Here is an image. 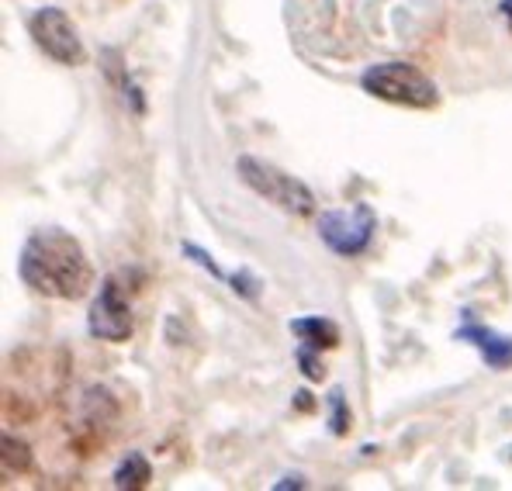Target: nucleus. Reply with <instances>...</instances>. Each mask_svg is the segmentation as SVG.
Wrapping results in <instances>:
<instances>
[{"instance_id":"f257e3e1","label":"nucleus","mask_w":512,"mask_h":491,"mask_svg":"<svg viewBox=\"0 0 512 491\" xmlns=\"http://www.w3.org/2000/svg\"><path fill=\"white\" fill-rule=\"evenodd\" d=\"M18 274L32 291L56 301H80L94 284L84 246L63 229H39L21 249Z\"/></svg>"},{"instance_id":"f03ea898","label":"nucleus","mask_w":512,"mask_h":491,"mask_svg":"<svg viewBox=\"0 0 512 491\" xmlns=\"http://www.w3.org/2000/svg\"><path fill=\"white\" fill-rule=\"evenodd\" d=\"M360 87L364 94L378 97V101L398 104V108H416L429 111L440 104V90L426 77L419 66L412 63H374L360 73Z\"/></svg>"},{"instance_id":"7ed1b4c3","label":"nucleus","mask_w":512,"mask_h":491,"mask_svg":"<svg viewBox=\"0 0 512 491\" xmlns=\"http://www.w3.org/2000/svg\"><path fill=\"white\" fill-rule=\"evenodd\" d=\"M128 274L132 270H118L108 274L97 287V298L90 301L87 315V332L104 343H125L135 332V315H132V291L139 287H128Z\"/></svg>"},{"instance_id":"20e7f679","label":"nucleus","mask_w":512,"mask_h":491,"mask_svg":"<svg viewBox=\"0 0 512 491\" xmlns=\"http://www.w3.org/2000/svg\"><path fill=\"white\" fill-rule=\"evenodd\" d=\"M236 170H239V177H243V184L260 194V198H267L274 208L291 211V215H298V218L315 215V194L308 191L298 177L277 170L274 163L256 160V156H239Z\"/></svg>"},{"instance_id":"39448f33","label":"nucleus","mask_w":512,"mask_h":491,"mask_svg":"<svg viewBox=\"0 0 512 491\" xmlns=\"http://www.w3.org/2000/svg\"><path fill=\"white\" fill-rule=\"evenodd\" d=\"M28 32H32L35 45L49 59H56L59 66H80L87 59L84 39H80L77 25L66 18V11L59 7H39V11L28 18Z\"/></svg>"},{"instance_id":"423d86ee","label":"nucleus","mask_w":512,"mask_h":491,"mask_svg":"<svg viewBox=\"0 0 512 491\" xmlns=\"http://www.w3.org/2000/svg\"><path fill=\"white\" fill-rule=\"evenodd\" d=\"M378 218L371 205H353L346 211H322L319 215V236L336 256H360L374 239Z\"/></svg>"},{"instance_id":"0eeeda50","label":"nucleus","mask_w":512,"mask_h":491,"mask_svg":"<svg viewBox=\"0 0 512 491\" xmlns=\"http://www.w3.org/2000/svg\"><path fill=\"white\" fill-rule=\"evenodd\" d=\"M457 339H461V343H474V346H478V353L485 357L488 367H495V370L512 367V339L499 336V332H492L488 326H478L471 315H468V322L457 329Z\"/></svg>"},{"instance_id":"6e6552de","label":"nucleus","mask_w":512,"mask_h":491,"mask_svg":"<svg viewBox=\"0 0 512 491\" xmlns=\"http://www.w3.org/2000/svg\"><path fill=\"white\" fill-rule=\"evenodd\" d=\"M291 332L312 350H336L340 346V326L333 319H322V315H305V319L291 322Z\"/></svg>"},{"instance_id":"1a4fd4ad","label":"nucleus","mask_w":512,"mask_h":491,"mask_svg":"<svg viewBox=\"0 0 512 491\" xmlns=\"http://www.w3.org/2000/svg\"><path fill=\"white\" fill-rule=\"evenodd\" d=\"M149 478H153V467L142 453H125V460L115 467V488H125V491H135V488H146Z\"/></svg>"},{"instance_id":"9d476101","label":"nucleus","mask_w":512,"mask_h":491,"mask_svg":"<svg viewBox=\"0 0 512 491\" xmlns=\"http://www.w3.org/2000/svg\"><path fill=\"white\" fill-rule=\"evenodd\" d=\"M0 450H4V471H14V474L32 471L35 457H32V447H28L25 440L4 433V436H0Z\"/></svg>"},{"instance_id":"9b49d317","label":"nucleus","mask_w":512,"mask_h":491,"mask_svg":"<svg viewBox=\"0 0 512 491\" xmlns=\"http://www.w3.org/2000/svg\"><path fill=\"white\" fill-rule=\"evenodd\" d=\"M329 429H333V436H346V433H350V409H346L343 388L329 391Z\"/></svg>"},{"instance_id":"f8f14e48","label":"nucleus","mask_w":512,"mask_h":491,"mask_svg":"<svg viewBox=\"0 0 512 491\" xmlns=\"http://www.w3.org/2000/svg\"><path fill=\"white\" fill-rule=\"evenodd\" d=\"M298 367L308 381H326V364L319 357H312V346H301L298 350Z\"/></svg>"},{"instance_id":"ddd939ff","label":"nucleus","mask_w":512,"mask_h":491,"mask_svg":"<svg viewBox=\"0 0 512 491\" xmlns=\"http://www.w3.org/2000/svg\"><path fill=\"white\" fill-rule=\"evenodd\" d=\"M180 253H184V256H191V260L198 263L201 270H208V274H212V277H222V267H218V263L212 260V253H205V249H201V246L184 243V246H180Z\"/></svg>"},{"instance_id":"4468645a","label":"nucleus","mask_w":512,"mask_h":491,"mask_svg":"<svg viewBox=\"0 0 512 491\" xmlns=\"http://www.w3.org/2000/svg\"><path fill=\"white\" fill-rule=\"evenodd\" d=\"M256 287H260V281H256L250 270H239V274L232 277V291L243 294L246 301H256Z\"/></svg>"},{"instance_id":"2eb2a0df","label":"nucleus","mask_w":512,"mask_h":491,"mask_svg":"<svg viewBox=\"0 0 512 491\" xmlns=\"http://www.w3.org/2000/svg\"><path fill=\"white\" fill-rule=\"evenodd\" d=\"M125 97L132 101V108H135V115H146V101H142V90L135 87V83H125Z\"/></svg>"},{"instance_id":"dca6fc26","label":"nucleus","mask_w":512,"mask_h":491,"mask_svg":"<svg viewBox=\"0 0 512 491\" xmlns=\"http://www.w3.org/2000/svg\"><path fill=\"white\" fill-rule=\"evenodd\" d=\"M274 488L277 491H284V488H305V478H301V474H295V478H281Z\"/></svg>"},{"instance_id":"f3484780","label":"nucleus","mask_w":512,"mask_h":491,"mask_svg":"<svg viewBox=\"0 0 512 491\" xmlns=\"http://www.w3.org/2000/svg\"><path fill=\"white\" fill-rule=\"evenodd\" d=\"M295 405H298L301 412H312V409H315V402H312V395H308V391H298V395H295Z\"/></svg>"},{"instance_id":"a211bd4d","label":"nucleus","mask_w":512,"mask_h":491,"mask_svg":"<svg viewBox=\"0 0 512 491\" xmlns=\"http://www.w3.org/2000/svg\"><path fill=\"white\" fill-rule=\"evenodd\" d=\"M502 14H506L509 25H512V0H502Z\"/></svg>"}]
</instances>
